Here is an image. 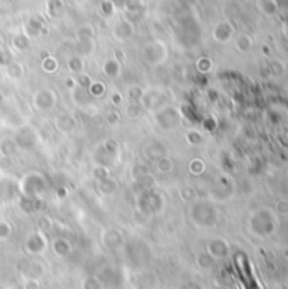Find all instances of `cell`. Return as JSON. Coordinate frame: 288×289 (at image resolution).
<instances>
[{
	"label": "cell",
	"instance_id": "obj_1",
	"mask_svg": "<svg viewBox=\"0 0 288 289\" xmlns=\"http://www.w3.org/2000/svg\"><path fill=\"white\" fill-rule=\"evenodd\" d=\"M44 188H46V180L38 171H33V173L26 174L19 183L20 193H22L24 196H27V198H36L39 193L44 191Z\"/></svg>",
	"mask_w": 288,
	"mask_h": 289
},
{
	"label": "cell",
	"instance_id": "obj_2",
	"mask_svg": "<svg viewBox=\"0 0 288 289\" xmlns=\"http://www.w3.org/2000/svg\"><path fill=\"white\" fill-rule=\"evenodd\" d=\"M153 120L163 130H172L180 124V117L176 115V110L170 105H161L153 110Z\"/></svg>",
	"mask_w": 288,
	"mask_h": 289
},
{
	"label": "cell",
	"instance_id": "obj_3",
	"mask_svg": "<svg viewBox=\"0 0 288 289\" xmlns=\"http://www.w3.org/2000/svg\"><path fill=\"white\" fill-rule=\"evenodd\" d=\"M33 108L38 112H51L58 105V93L53 88H39L33 95Z\"/></svg>",
	"mask_w": 288,
	"mask_h": 289
},
{
	"label": "cell",
	"instance_id": "obj_4",
	"mask_svg": "<svg viewBox=\"0 0 288 289\" xmlns=\"http://www.w3.org/2000/svg\"><path fill=\"white\" fill-rule=\"evenodd\" d=\"M143 56L146 59V63H149L151 66H159L168 56V48H166L165 42L158 41V39H153L143 48Z\"/></svg>",
	"mask_w": 288,
	"mask_h": 289
},
{
	"label": "cell",
	"instance_id": "obj_5",
	"mask_svg": "<svg viewBox=\"0 0 288 289\" xmlns=\"http://www.w3.org/2000/svg\"><path fill=\"white\" fill-rule=\"evenodd\" d=\"M94 39H95V31L90 24H83L81 27H78L77 41L81 48H87V53H92V49H94Z\"/></svg>",
	"mask_w": 288,
	"mask_h": 289
},
{
	"label": "cell",
	"instance_id": "obj_6",
	"mask_svg": "<svg viewBox=\"0 0 288 289\" xmlns=\"http://www.w3.org/2000/svg\"><path fill=\"white\" fill-rule=\"evenodd\" d=\"M134 32H136V29H134V24L131 22V20L120 19L119 22L114 26L112 34L117 41H129V39L134 36Z\"/></svg>",
	"mask_w": 288,
	"mask_h": 289
},
{
	"label": "cell",
	"instance_id": "obj_7",
	"mask_svg": "<svg viewBox=\"0 0 288 289\" xmlns=\"http://www.w3.org/2000/svg\"><path fill=\"white\" fill-rule=\"evenodd\" d=\"M55 127H56V130L65 132V134L66 132H73L75 127H77V120H75V117L72 113L63 112L55 119Z\"/></svg>",
	"mask_w": 288,
	"mask_h": 289
},
{
	"label": "cell",
	"instance_id": "obj_8",
	"mask_svg": "<svg viewBox=\"0 0 288 289\" xmlns=\"http://www.w3.org/2000/svg\"><path fill=\"white\" fill-rule=\"evenodd\" d=\"M139 103L146 110H154V108H158V107H161V95L158 93V90L144 91L139 100Z\"/></svg>",
	"mask_w": 288,
	"mask_h": 289
},
{
	"label": "cell",
	"instance_id": "obj_9",
	"mask_svg": "<svg viewBox=\"0 0 288 289\" xmlns=\"http://www.w3.org/2000/svg\"><path fill=\"white\" fill-rule=\"evenodd\" d=\"M102 71L107 78H119L120 73H122V63L117 58H107L102 64Z\"/></svg>",
	"mask_w": 288,
	"mask_h": 289
},
{
	"label": "cell",
	"instance_id": "obj_10",
	"mask_svg": "<svg viewBox=\"0 0 288 289\" xmlns=\"http://www.w3.org/2000/svg\"><path fill=\"white\" fill-rule=\"evenodd\" d=\"M124 117H126L127 120H137V117L141 115V112H143V107H141L139 102H127L124 103Z\"/></svg>",
	"mask_w": 288,
	"mask_h": 289
},
{
	"label": "cell",
	"instance_id": "obj_11",
	"mask_svg": "<svg viewBox=\"0 0 288 289\" xmlns=\"http://www.w3.org/2000/svg\"><path fill=\"white\" fill-rule=\"evenodd\" d=\"M29 36L20 32V34H16L12 37V49H16L17 53H24L29 49Z\"/></svg>",
	"mask_w": 288,
	"mask_h": 289
},
{
	"label": "cell",
	"instance_id": "obj_12",
	"mask_svg": "<svg viewBox=\"0 0 288 289\" xmlns=\"http://www.w3.org/2000/svg\"><path fill=\"white\" fill-rule=\"evenodd\" d=\"M17 149H19V145H17L16 139H3L2 142H0V156H9V158H14L17 152Z\"/></svg>",
	"mask_w": 288,
	"mask_h": 289
},
{
	"label": "cell",
	"instance_id": "obj_13",
	"mask_svg": "<svg viewBox=\"0 0 288 289\" xmlns=\"http://www.w3.org/2000/svg\"><path fill=\"white\" fill-rule=\"evenodd\" d=\"M66 68H68L70 73H73V74H81V73H83V70H85V61H83V58H81L80 54L72 56V58H70L68 61H66Z\"/></svg>",
	"mask_w": 288,
	"mask_h": 289
},
{
	"label": "cell",
	"instance_id": "obj_14",
	"mask_svg": "<svg viewBox=\"0 0 288 289\" xmlns=\"http://www.w3.org/2000/svg\"><path fill=\"white\" fill-rule=\"evenodd\" d=\"M5 71L7 76L12 78V80H20L24 76V66L19 61H14V59L5 66Z\"/></svg>",
	"mask_w": 288,
	"mask_h": 289
},
{
	"label": "cell",
	"instance_id": "obj_15",
	"mask_svg": "<svg viewBox=\"0 0 288 289\" xmlns=\"http://www.w3.org/2000/svg\"><path fill=\"white\" fill-rule=\"evenodd\" d=\"M87 91L90 93V96L94 100H97V98H102V96L105 95V91H107V88H105V85H104V81H94L92 80L90 81V85L87 87Z\"/></svg>",
	"mask_w": 288,
	"mask_h": 289
},
{
	"label": "cell",
	"instance_id": "obj_16",
	"mask_svg": "<svg viewBox=\"0 0 288 289\" xmlns=\"http://www.w3.org/2000/svg\"><path fill=\"white\" fill-rule=\"evenodd\" d=\"M154 167L159 174H170L173 171V161L170 156H161L159 159H156Z\"/></svg>",
	"mask_w": 288,
	"mask_h": 289
},
{
	"label": "cell",
	"instance_id": "obj_17",
	"mask_svg": "<svg viewBox=\"0 0 288 289\" xmlns=\"http://www.w3.org/2000/svg\"><path fill=\"white\" fill-rule=\"evenodd\" d=\"M117 188H119V183H117V181L114 180L112 176L98 183V190L104 193V195H114V193L117 191Z\"/></svg>",
	"mask_w": 288,
	"mask_h": 289
},
{
	"label": "cell",
	"instance_id": "obj_18",
	"mask_svg": "<svg viewBox=\"0 0 288 289\" xmlns=\"http://www.w3.org/2000/svg\"><path fill=\"white\" fill-rule=\"evenodd\" d=\"M46 9H48V14L51 17H58L59 14L63 12L65 5H63V0H48V3H46Z\"/></svg>",
	"mask_w": 288,
	"mask_h": 289
},
{
	"label": "cell",
	"instance_id": "obj_19",
	"mask_svg": "<svg viewBox=\"0 0 288 289\" xmlns=\"http://www.w3.org/2000/svg\"><path fill=\"white\" fill-rule=\"evenodd\" d=\"M41 68L46 73H55V71H58V59L55 56H46L41 61Z\"/></svg>",
	"mask_w": 288,
	"mask_h": 289
},
{
	"label": "cell",
	"instance_id": "obj_20",
	"mask_svg": "<svg viewBox=\"0 0 288 289\" xmlns=\"http://www.w3.org/2000/svg\"><path fill=\"white\" fill-rule=\"evenodd\" d=\"M92 174H94L95 180L100 183V181H104V180H107V178H110V169H109V166H102V164H97V166L94 167V171H92Z\"/></svg>",
	"mask_w": 288,
	"mask_h": 289
},
{
	"label": "cell",
	"instance_id": "obj_21",
	"mask_svg": "<svg viewBox=\"0 0 288 289\" xmlns=\"http://www.w3.org/2000/svg\"><path fill=\"white\" fill-rule=\"evenodd\" d=\"M146 156L156 161L161 158V156H165V149L159 147V144H156V142H153V144H149L148 147H146Z\"/></svg>",
	"mask_w": 288,
	"mask_h": 289
},
{
	"label": "cell",
	"instance_id": "obj_22",
	"mask_svg": "<svg viewBox=\"0 0 288 289\" xmlns=\"http://www.w3.org/2000/svg\"><path fill=\"white\" fill-rule=\"evenodd\" d=\"M53 249H55V252L58 255H66L70 254V251H72V245L68 244V242H65L63 238H59V240H56L55 244H53Z\"/></svg>",
	"mask_w": 288,
	"mask_h": 289
},
{
	"label": "cell",
	"instance_id": "obj_23",
	"mask_svg": "<svg viewBox=\"0 0 288 289\" xmlns=\"http://www.w3.org/2000/svg\"><path fill=\"white\" fill-rule=\"evenodd\" d=\"M41 31H42V26H41V22H39L36 17H34V19H31L29 22H27V32H26V34L29 36V37L39 34Z\"/></svg>",
	"mask_w": 288,
	"mask_h": 289
},
{
	"label": "cell",
	"instance_id": "obj_24",
	"mask_svg": "<svg viewBox=\"0 0 288 289\" xmlns=\"http://www.w3.org/2000/svg\"><path fill=\"white\" fill-rule=\"evenodd\" d=\"M143 93H144L143 88L134 85V87H129V90H127V98H129L131 102H139Z\"/></svg>",
	"mask_w": 288,
	"mask_h": 289
},
{
	"label": "cell",
	"instance_id": "obj_25",
	"mask_svg": "<svg viewBox=\"0 0 288 289\" xmlns=\"http://www.w3.org/2000/svg\"><path fill=\"white\" fill-rule=\"evenodd\" d=\"M14 167V159L9 158V156H0V171L2 173H7Z\"/></svg>",
	"mask_w": 288,
	"mask_h": 289
},
{
	"label": "cell",
	"instance_id": "obj_26",
	"mask_svg": "<svg viewBox=\"0 0 288 289\" xmlns=\"http://www.w3.org/2000/svg\"><path fill=\"white\" fill-rule=\"evenodd\" d=\"M105 117H107V122L110 124V126H115V124L120 122V117H122V115H120V113L117 112V110L112 108V110H109L107 115H105Z\"/></svg>",
	"mask_w": 288,
	"mask_h": 289
},
{
	"label": "cell",
	"instance_id": "obj_27",
	"mask_svg": "<svg viewBox=\"0 0 288 289\" xmlns=\"http://www.w3.org/2000/svg\"><path fill=\"white\" fill-rule=\"evenodd\" d=\"M114 12V2L112 0H104L102 2V14L104 16H112Z\"/></svg>",
	"mask_w": 288,
	"mask_h": 289
},
{
	"label": "cell",
	"instance_id": "obj_28",
	"mask_svg": "<svg viewBox=\"0 0 288 289\" xmlns=\"http://www.w3.org/2000/svg\"><path fill=\"white\" fill-rule=\"evenodd\" d=\"M10 232H12V228H10V223L0 222V238H7L10 235Z\"/></svg>",
	"mask_w": 288,
	"mask_h": 289
},
{
	"label": "cell",
	"instance_id": "obj_29",
	"mask_svg": "<svg viewBox=\"0 0 288 289\" xmlns=\"http://www.w3.org/2000/svg\"><path fill=\"white\" fill-rule=\"evenodd\" d=\"M110 103L112 105H124V95L119 93V91H114L112 96H110Z\"/></svg>",
	"mask_w": 288,
	"mask_h": 289
},
{
	"label": "cell",
	"instance_id": "obj_30",
	"mask_svg": "<svg viewBox=\"0 0 288 289\" xmlns=\"http://www.w3.org/2000/svg\"><path fill=\"white\" fill-rule=\"evenodd\" d=\"M3 102H5V96H3V93L0 91V105H3Z\"/></svg>",
	"mask_w": 288,
	"mask_h": 289
},
{
	"label": "cell",
	"instance_id": "obj_31",
	"mask_svg": "<svg viewBox=\"0 0 288 289\" xmlns=\"http://www.w3.org/2000/svg\"><path fill=\"white\" fill-rule=\"evenodd\" d=\"M72 2H75V3H78V5H80V3H83V2H87V0H72Z\"/></svg>",
	"mask_w": 288,
	"mask_h": 289
}]
</instances>
